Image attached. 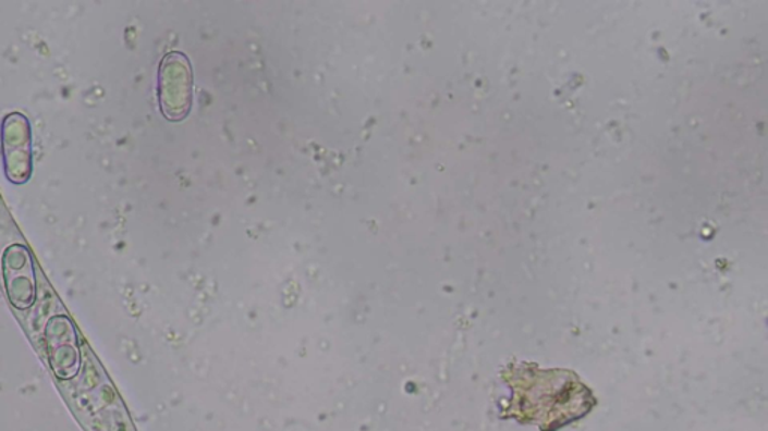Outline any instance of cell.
Here are the masks:
<instances>
[{
	"label": "cell",
	"mask_w": 768,
	"mask_h": 431,
	"mask_svg": "<svg viewBox=\"0 0 768 431\" xmlns=\"http://www.w3.org/2000/svg\"><path fill=\"white\" fill-rule=\"evenodd\" d=\"M503 378L512 390L503 417L536 424L544 431L571 424L596 405L590 389L573 371L543 370L519 362L509 366Z\"/></svg>",
	"instance_id": "6da1fadb"
},
{
	"label": "cell",
	"mask_w": 768,
	"mask_h": 431,
	"mask_svg": "<svg viewBox=\"0 0 768 431\" xmlns=\"http://www.w3.org/2000/svg\"><path fill=\"white\" fill-rule=\"evenodd\" d=\"M159 106L170 122L185 119L193 103V72L188 58L169 53L162 59L158 75Z\"/></svg>",
	"instance_id": "7a4b0ae2"
},
{
	"label": "cell",
	"mask_w": 768,
	"mask_h": 431,
	"mask_svg": "<svg viewBox=\"0 0 768 431\" xmlns=\"http://www.w3.org/2000/svg\"><path fill=\"white\" fill-rule=\"evenodd\" d=\"M3 171L13 185H26L34 173V134L29 119L22 113H10L3 119Z\"/></svg>",
	"instance_id": "3957f363"
},
{
	"label": "cell",
	"mask_w": 768,
	"mask_h": 431,
	"mask_svg": "<svg viewBox=\"0 0 768 431\" xmlns=\"http://www.w3.org/2000/svg\"><path fill=\"white\" fill-rule=\"evenodd\" d=\"M2 273L11 305L19 310L31 309L37 299V271L29 247L8 246L2 255Z\"/></svg>",
	"instance_id": "277c9868"
},
{
	"label": "cell",
	"mask_w": 768,
	"mask_h": 431,
	"mask_svg": "<svg viewBox=\"0 0 768 431\" xmlns=\"http://www.w3.org/2000/svg\"><path fill=\"white\" fill-rule=\"evenodd\" d=\"M46 341L54 373L61 379L75 377L82 355L74 322L65 315L51 318L47 323Z\"/></svg>",
	"instance_id": "5b68a950"
}]
</instances>
